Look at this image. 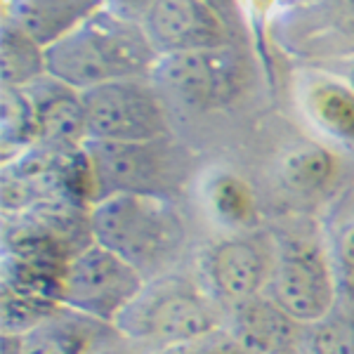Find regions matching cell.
<instances>
[{
  "label": "cell",
  "mask_w": 354,
  "mask_h": 354,
  "mask_svg": "<svg viewBox=\"0 0 354 354\" xmlns=\"http://www.w3.org/2000/svg\"><path fill=\"white\" fill-rule=\"evenodd\" d=\"M203 201L210 215L234 234H245L258 225L255 194L239 175L215 173L203 187Z\"/></svg>",
  "instance_id": "17"
},
{
  "label": "cell",
  "mask_w": 354,
  "mask_h": 354,
  "mask_svg": "<svg viewBox=\"0 0 354 354\" xmlns=\"http://www.w3.org/2000/svg\"><path fill=\"white\" fill-rule=\"evenodd\" d=\"M270 31L283 53L300 59H354V0L288 3Z\"/></svg>",
  "instance_id": "9"
},
{
  "label": "cell",
  "mask_w": 354,
  "mask_h": 354,
  "mask_svg": "<svg viewBox=\"0 0 354 354\" xmlns=\"http://www.w3.org/2000/svg\"><path fill=\"white\" fill-rule=\"evenodd\" d=\"M277 248H270L253 234H232L201 253L198 272L201 288L210 298L230 302L232 307L258 298L267 290Z\"/></svg>",
  "instance_id": "10"
},
{
  "label": "cell",
  "mask_w": 354,
  "mask_h": 354,
  "mask_svg": "<svg viewBox=\"0 0 354 354\" xmlns=\"http://www.w3.org/2000/svg\"><path fill=\"white\" fill-rule=\"evenodd\" d=\"M158 53L140 21L102 8L45 48L48 76L78 93L125 78H149Z\"/></svg>",
  "instance_id": "1"
},
{
  "label": "cell",
  "mask_w": 354,
  "mask_h": 354,
  "mask_svg": "<svg viewBox=\"0 0 354 354\" xmlns=\"http://www.w3.org/2000/svg\"><path fill=\"white\" fill-rule=\"evenodd\" d=\"M93 241L109 248L135 267L145 279L165 274L182 243L185 222L170 198L121 194L90 208Z\"/></svg>",
  "instance_id": "2"
},
{
  "label": "cell",
  "mask_w": 354,
  "mask_h": 354,
  "mask_svg": "<svg viewBox=\"0 0 354 354\" xmlns=\"http://www.w3.org/2000/svg\"><path fill=\"white\" fill-rule=\"evenodd\" d=\"M300 326L326 317L338 300V277L322 248L302 241L277 245L272 277L265 290Z\"/></svg>",
  "instance_id": "8"
},
{
  "label": "cell",
  "mask_w": 354,
  "mask_h": 354,
  "mask_svg": "<svg viewBox=\"0 0 354 354\" xmlns=\"http://www.w3.org/2000/svg\"><path fill=\"white\" fill-rule=\"evenodd\" d=\"M24 90L36 109L38 145L64 153L81 151L88 142L83 93L53 76H43Z\"/></svg>",
  "instance_id": "12"
},
{
  "label": "cell",
  "mask_w": 354,
  "mask_h": 354,
  "mask_svg": "<svg viewBox=\"0 0 354 354\" xmlns=\"http://www.w3.org/2000/svg\"><path fill=\"white\" fill-rule=\"evenodd\" d=\"M151 83L187 109H218L234 102L243 90V64L236 50H194L161 55L149 73Z\"/></svg>",
  "instance_id": "6"
},
{
  "label": "cell",
  "mask_w": 354,
  "mask_h": 354,
  "mask_svg": "<svg viewBox=\"0 0 354 354\" xmlns=\"http://www.w3.org/2000/svg\"><path fill=\"white\" fill-rule=\"evenodd\" d=\"M153 354H250V352L234 338L230 328L222 326L218 330H213V333L201 335V338L153 350Z\"/></svg>",
  "instance_id": "23"
},
{
  "label": "cell",
  "mask_w": 354,
  "mask_h": 354,
  "mask_svg": "<svg viewBox=\"0 0 354 354\" xmlns=\"http://www.w3.org/2000/svg\"><path fill=\"white\" fill-rule=\"evenodd\" d=\"M102 8L104 0H5L3 19L48 48Z\"/></svg>",
  "instance_id": "15"
},
{
  "label": "cell",
  "mask_w": 354,
  "mask_h": 354,
  "mask_svg": "<svg viewBox=\"0 0 354 354\" xmlns=\"http://www.w3.org/2000/svg\"><path fill=\"white\" fill-rule=\"evenodd\" d=\"M300 347L305 354H354V290L340 288L326 317L302 326Z\"/></svg>",
  "instance_id": "19"
},
{
  "label": "cell",
  "mask_w": 354,
  "mask_h": 354,
  "mask_svg": "<svg viewBox=\"0 0 354 354\" xmlns=\"http://www.w3.org/2000/svg\"><path fill=\"white\" fill-rule=\"evenodd\" d=\"M59 302L41 295H28L19 290L3 288V310H0V326L5 335H21L38 326L48 317L59 310Z\"/></svg>",
  "instance_id": "22"
},
{
  "label": "cell",
  "mask_w": 354,
  "mask_h": 354,
  "mask_svg": "<svg viewBox=\"0 0 354 354\" xmlns=\"http://www.w3.org/2000/svg\"><path fill=\"white\" fill-rule=\"evenodd\" d=\"M210 5H215V8L220 10L222 15H225V8H230V5L234 3V0H208Z\"/></svg>",
  "instance_id": "27"
},
{
  "label": "cell",
  "mask_w": 354,
  "mask_h": 354,
  "mask_svg": "<svg viewBox=\"0 0 354 354\" xmlns=\"http://www.w3.org/2000/svg\"><path fill=\"white\" fill-rule=\"evenodd\" d=\"M83 153L93 180V205L121 194L168 198L177 185V163L168 137L156 142L88 140Z\"/></svg>",
  "instance_id": "4"
},
{
  "label": "cell",
  "mask_w": 354,
  "mask_h": 354,
  "mask_svg": "<svg viewBox=\"0 0 354 354\" xmlns=\"http://www.w3.org/2000/svg\"><path fill=\"white\" fill-rule=\"evenodd\" d=\"M302 109L333 140L354 147V90L347 81L317 76L302 90Z\"/></svg>",
  "instance_id": "16"
},
{
  "label": "cell",
  "mask_w": 354,
  "mask_h": 354,
  "mask_svg": "<svg viewBox=\"0 0 354 354\" xmlns=\"http://www.w3.org/2000/svg\"><path fill=\"white\" fill-rule=\"evenodd\" d=\"M290 3H307V0H290Z\"/></svg>",
  "instance_id": "29"
},
{
  "label": "cell",
  "mask_w": 354,
  "mask_h": 354,
  "mask_svg": "<svg viewBox=\"0 0 354 354\" xmlns=\"http://www.w3.org/2000/svg\"><path fill=\"white\" fill-rule=\"evenodd\" d=\"M48 76L45 48L12 21L0 26V78L3 88L24 90Z\"/></svg>",
  "instance_id": "18"
},
{
  "label": "cell",
  "mask_w": 354,
  "mask_h": 354,
  "mask_svg": "<svg viewBox=\"0 0 354 354\" xmlns=\"http://www.w3.org/2000/svg\"><path fill=\"white\" fill-rule=\"evenodd\" d=\"M118 330L90 317L59 307L21 335H5L0 354H90Z\"/></svg>",
  "instance_id": "13"
},
{
  "label": "cell",
  "mask_w": 354,
  "mask_h": 354,
  "mask_svg": "<svg viewBox=\"0 0 354 354\" xmlns=\"http://www.w3.org/2000/svg\"><path fill=\"white\" fill-rule=\"evenodd\" d=\"M347 85L354 90V59H350V66H347Z\"/></svg>",
  "instance_id": "28"
},
{
  "label": "cell",
  "mask_w": 354,
  "mask_h": 354,
  "mask_svg": "<svg viewBox=\"0 0 354 354\" xmlns=\"http://www.w3.org/2000/svg\"><path fill=\"white\" fill-rule=\"evenodd\" d=\"M38 145V121L26 90L0 88V147L3 163Z\"/></svg>",
  "instance_id": "20"
},
{
  "label": "cell",
  "mask_w": 354,
  "mask_h": 354,
  "mask_svg": "<svg viewBox=\"0 0 354 354\" xmlns=\"http://www.w3.org/2000/svg\"><path fill=\"white\" fill-rule=\"evenodd\" d=\"M116 335H113V338H116ZM90 354H130V350H125L123 345H116V342H111V338H109L106 342H102V345H97Z\"/></svg>",
  "instance_id": "26"
},
{
  "label": "cell",
  "mask_w": 354,
  "mask_h": 354,
  "mask_svg": "<svg viewBox=\"0 0 354 354\" xmlns=\"http://www.w3.org/2000/svg\"><path fill=\"white\" fill-rule=\"evenodd\" d=\"M153 3H156V0H104V8L125 17V19H133L142 24Z\"/></svg>",
  "instance_id": "25"
},
{
  "label": "cell",
  "mask_w": 354,
  "mask_h": 354,
  "mask_svg": "<svg viewBox=\"0 0 354 354\" xmlns=\"http://www.w3.org/2000/svg\"><path fill=\"white\" fill-rule=\"evenodd\" d=\"M145 283L147 279L130 262L93 241L66 262L59 302L66 310L113 326Z\"/></svg>",
  "instance_id": "5"
},
{
  "label": "cell",
  "mask_w": 354,
  "mask_h": 354,
  "mask_svg": "<svg viewBox=\"0 0 354 354\" xmlns=\"http://www.w3.org/2000/svg\"><path fill=\"white\" fill-rule=\"evenodd\" d=\"M335 173V156L322 145H300L281 158V182L300 196L326 189Z\"/></svg>",
  "instance_id": "21"
},
{
  "label": "cell",
  "mask_w": 354,
  "mask_h": 354,
  "mask_svg": "<svg viewBox=\"0 0 354 354\" xmlns=\"http://www.w3.org/2000/svg\"><path fill=\"white\" fill-rule=\"evenodd\" d=\"M88 140L156 142L168 137V116L161 97L142 78L97 85L83 93Z\"/></svg>",
  "instance_id": "7"
},
{
  "label": "cell",
  "mask_w": 354,
  "mask_h": 354,
  "mask_svg": "<svg viewBox=\"0 0 354 354\" xmlns=\"http://www.w3.org/2000/svg\"><path fill=\"white\" fill-rule=\"evenodd\" d=\"M113 328L123 340L151 345L153 350L177 345L222 328L213 298L180 274L147 279L140 295L116 319Z\"/></svg>",
  "instance_id": "3"
},
{
  "label": "cell",
  "mask_w": 354,
  "mask_h": 354,
  "mask_svg": "<svg viewBox=\"0 0 354 354\" xmlns=\"http://www.w3.org/2000/svg\"><path fill=\"white\" fill-rule=\"evenodd\" d=\"M333 270L338 277V288L354 290V220L340 227L333 241Z\"/></svg>",
  "instance_id": "24"
},
{
  "label": "cell",
  "mask_w": 354,
  "mask_h": 354,
  "mask_svg": "<svg viewBox=\"0 0 354 354\" xmlns=\"http://www.w3.org/2000/svg\"><path fill=\"white\" fill-rule=\"evenodd\" d=\"M230 330L250 354H274L295 347L302 335L300 324H295L267 293L234 307Z\"/></svg>",
  "instance_id": "14"
},
{
  "label": "cell",
  "mask_w": 354,
  "mask_h": 354,
  "mask_svg": "<svg viewBox=\"0 0 354 354\" xmlns=\"http://www.w3.org/2000/svg\"><path fill=\"white\" fill-rule=\"evenodd\" d=\"M142 26L158 57L230 45L225 15L208 0H156Z\"/></svg>",
  "instance_id": "11"
}]
</instances>
